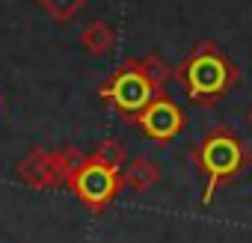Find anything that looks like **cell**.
I'll list each match as a JSON object with an SVG mask.
<instances>
[{
  "mask_svg": "<svg viewBox=\"0 0 252 243\" xmlns=\"http://www.w3.org/2000/svg\"><path fill=\"white\" fill-rule=\"evenodd\" d=\"M39 6H42L57 24H65V21H71V18L86 6V0H39Z\"/></svg>",
  "mask_w": 252,
  "mask_h": 243,
  "instance_id": "obj_10",
  "label": "cell"
},
{
  "mask_svg": "<svg viewBox=\"0 0 252 243\" xmlns=\"http://www.w3.org/2000/svg\"><path fill=\"white\" fill-rule=\"evenodd\" d=\"M80 45H83V51L86 54H92V57H104V54H110L113 51V45H116V33H113V27L107 24V21H89L83 30H80Z\"/></svg>",
  "mask_w": 252,
  "mask_h": 243,
  "instance_id": "obj_8",
  "label": "cell"
},
{
  "mask_svg": "<svg viewBox=\"0 0 252 243\" xmlns=\"http://www.w3.org/2000/svg\"><path fill=\"white\" fill-rule=\"evenodd\" d=\"M134 125H137L152 143L166 146V143H172V140L184 131L187 116H184V110H181L169 95L160 92V95H155V98L149 101L146 110H140V113L134 116Z\"/></svg>",
  "mask_w": 252,
  "mask_h": 243,
  "instance_id": "obj_6",
  "label": "cell"
},
{
  "mask_svg": "<svg viewBox=\"0 0 252 243\" xmlns=\"http://www.w3.org/2000/svg\"><path fill=\"white\" fill-rule=\"evenodd\" d=\"M140 65H143V71L152 77V83H155V86L163 92L166 80L172 77V68H169V65H166V62H163L158 54H149V57H143V60H140Z\"/></svg>",
  "mask_w": 252,
  "mask_h": 243,
  "instance_id": "obj_11",
  "label": "cell"
},
{
  "mask_svg": "<svg viewBox=\"0 0 252 243\" xmlns=\"http://www.w3.org/2000/svg\"><path fill=\"white\" fill-rule=\"evenodd\" d=\"M249 160H252V154H249L246 143L231 128H217V131L205 134L202 143L193 149V163L205 175L202 205H211L214 193L225 181H231L234 175H240L249 166Z\"/></svg>",
  "mask_w": 252,
  "mask_h": 243,
  "instance_id": "obj_2",
  "label": "cell"
},
{
  "mask_svg": "<svg viewBox=\"0 0 252 243\" xmlns=\"http://www.w3.org/2000/svg\"><path fill=\"white\" fill-rule=\"evenodd\" d=\"M155 95H160V89L143 71L140 60H125L98 89V98L107 107H113L119 116H125L128 122H134V116L140 110H146Z\"/></svg>",
  "mask_w": 252,
  "mask_h": 243,
  "instance_id": "obj_3",
  "label": "cell"
},
{
  "mask_svg": "<svg viewBox=\"0 0 252 243\" xmlns=\"http://www.w3.org/2000/svg\"><path fill=\"white\" fill-rule=\"evenodd\" d=\"M89 211H104L113 205V199L122 190V175L110 166H104L101 160H95L92 154L80 160V166L74 169V175L65 184Z\"/></svg>",
  "mask_w": 252,
  "mask_h": 243,
  "instance_id": "obj_5",
  "label": "cell"
},
{
  "mask_svg": "<svg viewBox=\"0 0 252 243\" xmlns=\"http://www.w3.org/2000/svg\"><path fill=\"white\" fill-rule=\"evenodd\" d=\"M83 157L86 154L80 149H60V152L33 149L15 166V175L33 190H57V187L68 184V178L74 175V169L80 166Z\"/></svg>",
  "mask_w": 252,
  "mask_h": 243,
  "instance_id": "obj_4",
  "label": "cell"
},
{
  "mask_svg": "<svg viewBox=\"0 0 252 243\" xmlns=\"http://www.w3.org/2000/svg\"><path fill=\"white\" fill-rule=\"evenodd\" d=\"M175 77L184 86V95L199 107L220 104L240 83V71L214 42H199L178 65Z\"/></svg>",
  "mask_w": 252,
  "mask_h": 243,
  "instance_id": "obj_1",
  "label": "cell"
},
{
  "mask_svg": "<svg viewBox=\"0 0 252 243\" xmlns=\"http://www.w3.org/2000/svg\"><path fill=\"white\" fill-rule=\"evenodd\" d=\"M246 119H249V125H252V110H249V113H246Z\"/></svg>",
  "mask_w": 252,
  "mask_h": 243,
  "instance_id": "obj_12",
  "label": "cell"
},
{
  "mask_svg": "<svg viewBox=\"0 0 252 243\" xmlns=\"http://www.w3.org/2000/svg\"><path fill=\"white\" fill-rule=\"evenodd\" d=\"M122 184L128 187V190H134V193H149L152 187H158V181H160V169L149 160V157H134V160H128L122 166Z\"/></svg>",
  "mask_w": 252,
  "mask_h": 243,
  "instance_id": "obj_7",
  "label": "cell"
},
{
  "mask_svg": "<svg viewBox=\"0 0 252 243\" xmlns=\"http://www.w3.org/2000/svg\"><path fill=\"white\" fill-rule=\"evenodd\" d=\"M92 157H95V160H101L104 166L116 169V172H122V166L128 163V152H125V146H122L119 140H113V137L101 140V143H98V149L92 152Z\"/></svg>",
  "mask_w": 252,
  "mask_h": 243,
  "instance_id": "obj_9",
  "label": "cell"
}]
</instances>
